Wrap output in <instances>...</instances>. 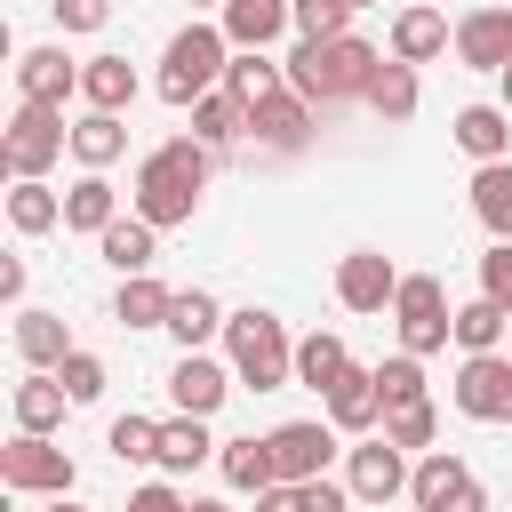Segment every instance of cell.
Here are the masks:
<instances>
[{
    "label": "cell",
    "instance_id": "1",
    "mask_svg": "<svg viewBox=\"0 0 512 512\" xmlns=\"http://www.w3.org/2000/svg\"><path fill=\"white\" fill-rule=\"evenodd\" d=\"M208 168H216V152L200 144V136H168V144H152L144 160H136V184H128V216H144V224H192V208H200V192H208Z\"/></svg>",
    "mask_w": 512,
    "mask_h": 512
},
{
    "label": "cell",
    "instance_id": "2",
    "mask_svg": "<svg viewBox=\"0 0 512 512\" xmlns=\"http://www.w3.org/2000/svg\"><path fill=\"white\" fill-rule=\"evenodd\" d=\"M280 64H288V88H296L312 112H336V104L368 96V80H376L384 56H376L360 32H344V40H296Z\"/></svg>",
    "mask_w": 512,
    "mask_h": 512
},
{
    "label": "cell",
    "instance_id": "3",
    "mask_svg": "<svg viewBox=\"0 0 512 512\" xmlns=\"http://www.w3.org/2000/svg\"><path fill=\"white\" fill-rule=\"evenodd\" d=\"M224 72H232V40H224V24H184L168 48H160V104H176V112H192L200 96H216L224 88Z\"/></svg>",
    "mask_w": 512,
    "mask_h": 512
},
{
    "label": "cell",
    "instance_id": "4",
    "mask_svg": "<svg viewBox=\"0 0 512 512\" xmlns=\"http://www.w3.org/2000/svg\"><path fill=\"white\" fill-rule=\"evenodd\" d=\"M224 360H232V376H240V384H256V392L296 384V344H288L280 312H264V304H248V312H232V320H224Z\"/></svg>",
    "mask_w": 512,
    "mask_h": 512
},
{
    "label": "cell",
    "instance_id": "5",
    "mask_svg": "<svg viewBox=\"0 0 512 512\" xmlns=\"http://www.w3.org/2000/svg\"><path fill=\"white\" fill-rule=\"evenodd\" d=\"M64 152H72V128H64V112H56V104H16V112H8L0 160H8V176H16V184H24V176H48Z\"/></svg>",
    "mask_w": 512,
    "mask_h": 512
},
{
    "label": "cell",
    "instance_id": "6",
    "mask_svg": "<svg viewBox=\"0 0 512 512\" xmlns=\"http://www.w3.org/2000/svg\"><path fill=\"white\" fill-rule=\"evenodd\" d=\"M72 480H80L72 448H56V440H40V432H16V440L0 448V488H8V496H72Z\"/></svg>",
    "mask_w": 512,
    "mask_h": 512
},
{
    "label": "cell",
    "instance_id": "7",
    "mask_svg": "<svg viewBox=\"0 0 512 512\" xmlns=\"http://www.w3.org/2000/svg\"><path fill=\"white\" fill-rule=\"evenodd\" d=\"M392 320H400V352H440L448 336H456V312H448V288L432 280V272H408L400 280V296H392Z\"/></svg>",
    "mask_w": 512,
    "mask_h": 512
},
{
    "label": "cell",
    "instance_id": "8",
    "mask_svg": "<svg viewBox=\"0 0 512 512\" xmlns=\"http://www.w3.org/2000/svg\"><path fill=\"white\" fill-rule=\"evenodd\" d=\"M448 400H456V416H472V424H512V360H504V352H464Z\"/></svg>",
    "mask_w": 512,
    "mask_h": 512
},
{
    "label": "cell",
    "instance_id": "9",
    "mask_svg": "<svg viewBox=\"0 0 512 512\" xmlns=\"http://www.w3.org/2000/svg\"><path fill=\"white\" fill-rule=\"evenodd\" d=\"M344 488H352V504H392V496H408V448H392L384 432H368V440L344 456Z\"/></svg>",
    "mask_w": 512,
    "mask_h": 512
},
{
    "label": "cell",
    "instance_id": "10",
    "mask_svg": "<svg viewBox=\"0 0 512 512\" xmlns=\"http://www.w3.org/2000/svg\"><path fill=\"white\" fill-rule=\"evenodd\" d=\"M400 280H408V272H400L384 248H352V256L336 264V304H344V312H392Z\"/></svg>",
    "mask_w": 512,
    "mask_h": 512
},
{
    "label": "cell",
    "instance_id": "11",
    "mask_svg": "<svg viewBox=\"0 0 512 512\" xmlns=\"http://www.w3.org/2000/svg\"><path fill=\"white\" fill-rule=\"evenodd\" d=\"M264 440H272V472H280V480H328V456H336V424H328V416H320V424H312V416L272 424Z\"/></svg>",
    "mask_w": 512,
    "mask_h": 512
},
{
    "label": "cell",
    "instance_id": "12",
    "mask_svg": "<svg viewBox=\"0 0 512 512\" xmlns=\"http://www.w3.org/2000/svg\"><path fill=\"white\" fill-rule=\"evenodd\" d=\"M456 64L464 72H512V8L496 0V8H464L456 16Z\"/></svg>",
    "mask_w": 512,
    "mask_h": 512
},
{
    "label": "cell",
    "instance_id": "13",
    "mask_svg": "<svg viewBox=\"0 0 512 512\" xmlns=\"http://www.w3.org/2000/svg\"><path fill=\"white\" fill-rule=\"evenodd\" d=\"M64 96H80V64L64 56V40L24 48V56H16V104H56V112H64Z\"/></svg>",
    "mask_w": 512,
    "mask_h": 512
},
{
    "label": "cell",
    "instance_id": "14",
    "mask_svg": "<svg viewBox=\"0 0 512 512\" xmlns=\"http://www.w3.org/2000/svg\"><path fill=\"white\" fill-rule=\"evenodd\" d=\"M232 384H240L232 360H208V352H176V368H168V400H176V416H216Z\"/></svg>",
    "mask_w": 512,
    "mask_h": 512
},
{
    "label": "cell",
    "instance_id": "15",
    "mask_svg": "<svg viewBox=\"0 0 512 512\" xmlns=\"http://www.w3.org/2000/svg\"><path fill=\"white\" fill-rule=\"evenodd\" d=\"M312 128H320V112H312L296 88H280L272 104H256V112H248V136H256V144H272V152H304V144H312Z\"/></svg>",
    "mask_w": 512,
    "mask_h": 512
},
{
    "label": "cell",
    "instance_id": "16",
    "mask_svg": "<svg viewBox=\"0 0 512 512\" xmlns=\"http://www.w3.org/2000/svg\"><path fill=\"white\" fill-rule=\"evenodd\" d=\"M448 48H456V24H448L440 8H424V0H416V8H400V16H392V56H400V64H440Z\"/></svg>",
    "mask_w": 512,
    "mask_h": 512
},
{
    "label": "cell",
    "instance_id": "17",
    "mask_svg": "<svg viewBox=\"0 0 512 512\" xmlns=\"http://www.w3.org/2000/svg\"><path fill=\"white\" fill-rule=\"evenodd\" d=\"M224 40L232 48H272L288 24H296V0H224Z\"/></svg>",
    "mask_w": 512,
    "mask_h": 512
},
{
    "label": "cell",
    "instance_id": "18",
    "mask_svg": "<svg viewBox=\"0 0 512 512\" xmlns=\"http://www.w3.org/2000/svg\"><path fill=\"white\" fill-rule=\"evenodd\" d=\"M448 136L488 168V160H512V112L504 104H464L456 120H448Z\"/></svg>",
    "mask_w": 512,
    "mask_h": 512
},
{
    "label": "cell",
    "instance_id": "19",
    "mask_svg": "<svg viewBox=\"0 0 512 512\" xmlns=\"http://www.w3.org/2000/svg\"><path fill=\"white\" fill-rule=\"evenodd\" d=\"M328 424L336 432H384V392H376V368H352L336 392H328Z\"/></svg>",
    "mask_w": 512,
    "mask_h": 512
},
{
    "label": "cell",
    "instance_id": "20",
    "mask_svg": "<svg viewBox=\"0 0 512 512\" xmlns=\"http://www.w3.org/2000/svg\"><path fill=\"white\" fill-rule=\"evenodd\" d=\"M16 352H24V368H64L80 344H72V328H64V312H16Z\"/></svg>",
    "mask_w": 512,
    "mask_h": 512
},
{
    "label": "cell",
    "instance_id": "21",
    "mask_svg": "<svg viewBox=\"0 0 512 512\" xmlns=\"http://www.w3.org/2000/svg\"><path fill=\"white\" fill-rule=\"evenodd\" d=\"M344 376H352V352H344V336H336V328H312V336L296 344V384L328 400Z\"/></svg>",
    "mask_w": 512,
    "mask_h": 512
},
{
    "label": "cell",
    "instance_id": "22",
    "mask_svg": "<svg viewBox=\"0 0 512 512\" xmlns=\"http://www.w3.org/2000/svg\"><path fill=\"white\" fill-rule=\"evenodd\" d=\"M464 480H472V464H464L456 448H424V456H416V472H408V504H416V512H440Z\"/></svg>",
    "mask_w": 512,
    "mask_h": 512
},
{
    "label": "cell",
    "instance_id": "23",
    "mask_svg": "<svg viewBox=\"0 0 512 512\" xmlns=\"http://www.w3.org/2000/svg\"><path fill=\"white\" fill-rule=\"evenodd\" d=\"M80 104L88 112H128L136 104V64L128 56H88L80 64Z\"/></svg>",
    "mask_w": 512,
    "mask_h": 512
},
{
    "label": "cell",
    "instance_id": "24",
    "mask_svg": "<svg viewBox=\"0 0 512 512\" xmlns=\"http://www.w3.org/2000/svg\"><path fill=\"white\" fill-rule=\"evenodd\" d=\"M120 152H128V120H120V112H80V120H72V160H80L88 176H104Z\"/></svg>",
    "mask_w": 512,
    "mask_h": 512
},
{
    "label": "cell",
    "instance_id": "25",
    "mask_svg": "<svg viewBox=\"0 0 512 512\" xmlns=\"http://www.w3.org/2000/svg\"><path fill=\"white\" fill-rule=\"evenodd\" d=\"M96 248H104V264H112L120 280H136V272H152V264H160V224H144V216H120V224H112Z\"/></svg>",
    "mask_w": 512,
    "mask_h": 512
},
{
    "label": "cell",
    "instance_id": "26",
    "mask_svg": "<svg viewBox=\"0 0 512 512\" xmlns=\"http://www.w3.org/2000/svg\"><path fill=\"white\" fill-rule=\"evenodd\" d=\"M64 408H72V392L56 384V368H32V376L16 384V432H40V440H48V432L64 424Z\"/></svg>",
    "mask_w": 512,
    "mask_h": 512
},
{
    "label": "cell",
    "instance_id": "27",
    "mask_svg": "<svg viewBox=\"0 0 512 512\" xmlns=\"http://www.w3.org/2000/svg\"><path fill=\"white\" fill-rule=\"evenodd\" d=\"M216 448H224V440H208V416H168V424H160V472H168V480L200 472Z\"/></svg>",
    "mask_w": 512,
    "mask_h": 512
},
{
    "label": "cell",
    "instance_id": "28",
    "mask_svg": "<svg viewBox=\"0 0 512 512\" xmlns=\"http://www.w3.org/2000/svg\"><path fill=\"white\" fill-rule=\"evenodd\" d=\"M216 472H224V488H240V496H264V488H280V472H272V440H224L216 448Z\"/></svg>",
    "mask_w": 512,
    "mask_h": 512
},
{
    "label": "cell",
    "instance_id": "29",
    "mask_svg": "<svg viewBox=\"0 0 512 512\" xmlns=\"http://www.w3.org/2000/svg\"><path fill=\"white\" fill-rule=\"evenodd\" d=\"M416 96H424V88H416V64H400V56H384L360 104H368L376 120H392V128H400V120H416Z\"/></svg>",
    "mask_w": 512,
    "mask_h": 512
},
{
    "label": "cell",
    "instance_id": "30",
    "mask_svg": "<svg viewBox=\"0 0 512 512\" xmlns=\"http://www.w3.org/2000/svg\"><path fill=\"white\" fill-rule=\"evenodd\" d=\"M120 224V192L104 184V176H80L72 192H64V232H88V240H104Z\"/></svg>",
    "mask_w": 512,
    "mask_h": 512
},
{
    "label": "cell",
    "instance_id": "31",
    "mask_svg": "<svg viewBox=\"0 0 512 512\" xmlns=\"http://www.w3.org/2000/svg\"><path fill=\"white\" fill-rule=\"evenodd\" d=\"M224 304L208 296V288H176V312H168V336H176V352H200L208 336H224Z\"/></svg>",
    "mask_w": 512,
    "mask_h": 512
},
{
    "label": "cell",
    "instance_id": "32",
    "mask_svg": "<svg viewBox=\"0 0 512 512\" xmlns=\"http://www.w3.org/2000/svg\"><path fill=\"white\" fill-rule=\"evenodd\" d=\"M224 88L256 112V104H272L280 88H288V64H272L264 48H232V72H224Z\"/></svg>",
    "mask_w": 512,
    "mask_h": 512
},
{
    "label": "cell",
    "instance_id": "33",
    "mask_svg": "<svg viewBox=\"0 0 512 512\" xmlns=\"http://www.w3.org/2000/svg\"><path fill=\"white\" fill-rule=\"evenodd\" d=\"M168 312H176V288H160L152 272L120 280V296H112V320L120 328H168Z\"/></svg>",
    "mask_w": 512,
    "mask_h": 512
},
{
    "label": "cell",
    "instance_id": "34",
    "mask_svg": "<svg viewBox=\"0 0 512 512\" xmlns=\"http://www.w3.org/2000/svg\"><path fill=\"white\" fill-rule=\"evenodd\" d=\"M256 512H352V488L344 480H280L256 496Z\"/></svg>",
    "mask_w": 512,
    "mask_h": 512
},
{
    "label": "cell",
    "instance_id": "35",
    "mask_svg": "<svg viewBox=\"0 0 512 512\" xmlns=\"http://www.w3.org/2000/svg\"><path fill=\"white\" fill-rule=\"evenodd\" d=\"M192 136H200L208 152H224V144H240V136H248V104H240L232 88H216V96H200V104H192Z\"/></svg>",
    "mask_w": 512,
    "mask_h": 512
},
{
    "label": "cell",
    "instance_id": "36",
    "mask_svg": "<svg viewBox=\"0 0 512 512\" xmlns=\"http://www.w3.org/2000/svg\"><path fill=\"white\" fill-rule=\"evenodd\" d=\"M8 224H16L24 240L56 232V224H64V192H48V176H24V184L8 192Z\"/></svg>",
    "mask_w": 512,
    "mask_h": 512
},
{
    "label": "cell",
    "instance_id": "37",
    "mask_svg": "<svg viewBox=\"0 0 512 512\" xmlns=\"http://www.w3.org/2000/svg\"><path fill=\"white\" fill-rule=\"evenodd\" d=\"M472 216H480L496 240H512V160L472 168Z\"/></svg>",
    "mask_w": 512,
    "mask_h": 512
},
{
    "label": "cell",
    "instance_id": "38",
    "mask_svg": "<svg viewBox=\"0 0 512 512\" xmlns=\"http://www.w3.org/2000/svg\"><path fill=\"white\" fill-rule=\"evenodd\" d=\"M504 328H512L504 304H488V296L456 304V344H464V352H504Z\"/></svg>",
    "mask_w": 512,
    "mask_h": 512
},
{
    "label": "cell",
    "instance_id": "39",
    "mask_svg": "<svg viewBox=\"0 0 512 512\" xmlns=\"http://www.w3.org/2000/svg\"><path fill=\"white\" fill-rule=\"evenodd\" d=\"M376 392H384V416H392V408H424V400H432V392H424V360H416V352L376 360Z\"/></svg>",
    "mask_w": 512,
    "mask_h": 512
},
{
    "label": "cell",
    "instance_id": "40",
    "mask_svg": "<svg viewBox=\"0 0 512 512\" xmlns=\"http://www.w3.org/2000/svg\"><path fill=\"white\" fill-rule=\"evenodd\" d=\"M104 448L120 456V464H160V416H112V432H104Z\"/></svg>",
    "mask_w": 512,
    "mask_h": 512
},
{
    "label": "cell",
    "instance_id": "41",
    "mask_svg": "<svg viewBox=\"0 0 512 512\" xmlns=\"http://www.w3.org/2000/svg\"><path fill=\"white\" fill-rule=\"evenodd\" d=\"M384 440H392V448H432V440H440V408H432V400H424V408H392V416H384Z\"/></svg>",
    "mask_w": 512,
    "mask_h": 512
},
{
    "label": "cell",
    "instance_id": "42",
    "mask_svg": "<svg viewBox=\"0 0 512 512\" xmlns=\"http://www.w3.org/2000/svg\"><path fill=\"white\" fill-rule=\"evenodd\" d=\"M296 32L304 40H344L352 32V0H296Z\"/></svg>",
    "mask_w": 512,
    "mask_h": 512
},
{
    "label": "cell",
    "instance_id": "43",
    "mask_svg": "<svg viewBox=\"0 0 512 512\" xmlns=\"http://www.w3.org/2000/svg\"><path fill=\"white\" fill-rule=\"evenodd\" d=\"M56 384H64V392H72V408H88V400H96V392H104V360H96V352H88V344H80V352H72V360H64V368H56Z\"/></svg>",
    "mask_w": 512,
    "mask_h": 512
},
{
    "label": "cell",
    "instance_id": "44",
    "mask_svg": "<svg viewBox=\"0 0 512 512\" xmlns=\"http://www.w3.org/2000/svg\"><path fill=\"white\" fill-rule=\"evenodd\" d=\"M480 296H488V304H504V312H512V240H496V248H488V256H480Z\"/></svg>",
    "mask_w": 512,
    "mask_h": 512
},
{
    "label": "cell",
    "instance_id": "45",
    "mask_svg": "<svg viewBox=\"0 0 512 512\" xmlns=\"http://www.w3.org/2000/svg\"><path fill=\"white\" fill-rule=\"evenodd\" d=\"M56 8V32H104L112 24V0H48Z\"/></svg>",
    "mask_w": 512,
    "mask_h": 512
},
{
    "label": "cell",
    "instance_id": "46",
    "mask_svg": "<svg viewBox=\"0 0 512 512\" xmlns=\"http://www.w3.org/2000/svg\"><path fill=\"white\" fill-rule=\"evenodd\" d=\"M128 512H192V504H184V496H176L168 480H144V488L128 496Z\"/></svg>",
    "mask_w": 512,
    "mask_h": 512
},
{
    "label": "cell",
    "instance_id": "47",
    "mask_svg": "<svg viewBox=\"0 0 512 512\" xmlns=\"http://www.w3.org/2000/svg\"><path fill=\"white\" fill-rule=\"evenodd\" d=\"M0 304H16V312H24V256H8V264H0Z\"/></svg>",
    "mask_w": 512,
    "mask_h": 512
},
{
    "label": "cell",
    "instance_id": "48",
    "mask_svg": "<svg viewBox=\"0 0 512 512\" xmlns=\"http://www.w3.org/2000/svg\"><path fill=\"white\" fill-rule=\"evenodd\" d=\"M440 512H488V488H480V480H464V488H456Z\"/></svg>",
    "mask_w": 512,
    "mask_h": 512
},
{
    "label": "cell",
    "instance_id": "49",
    "mask_svg": "<svg viewBox=\"0 0 512 512\" xmlns=\"http://www.w3.org/2000/svg\"><path fill=\"white\" fill-rule=\"evenodd\" d=\"M192 512H232V504H216V496H192Z\"/></svg>",
    "mask_w": 512,
    "mask_h": 512
},
{
    "label": "cell",
    "instance_id": "50",
    "mask_svg": "<svg viewBox=\"0 0 512 512\" xmlns=\"http://www.w3.org/2000/svg\"><path fill=\"white\" fill-rule=\"evenodd\" d=\"M192 8H216V16H224V0H192Z\"/></svg>",
    "mask_w": 512,
    "mask_h": 512
},
{
    "label": "cell",
    "instance_id": "51",
    "mask_svg": "<svg viewBox=\"0 0 512 512\" xmlns=\"http://www.w3.org/2000/svg\"><path fill=\"white\" fill-rule=\"evenodd\" d=\"M504 112H512V72H504Z\"/></svg>",
    "mask_w": 512,
    "mask_h": 512
},
{
    "label": "cell",
    "instance_id": "52",
    "mask_svg": "<svg viewBox=\"0 0 512 512\" xmlns=\"http://www.w3.org/2000/svg\"><path fill=\"white\" fill-rule=\"evenodd\" d=\"M56 512H80V504H64V496H56Z\"/></svg>",
    "mask_w": 512,
    "mask_h": 512
},
{
    "label": "cell",
    "instance_id": "53",
    "mask_svg": "<svg viewBox=\"0 0 512 512\" xmlns=\"http://www.w3.org/2000/svg\"><path fill=\"white\" fill-rule=\"evenodd\" d=\"M352 8H376V0H352Z\"/></svg>",
    "mask_w": 512,
    "mask_h": 512
},
{
    "label": "cell",
    "instance_id": "54",
    "mask_svg": "<svg viewBox=\"0 0 512 512\" xmlns=\"http://www.w3.org/2000/svg\"><path fill=\"white\" fill-rule=\"evenodd\" d=\"M504 8H512V0H504Z\"/></svg>",
    "mask_w": 512,
    "mask_h": 512
}]
</instances>
